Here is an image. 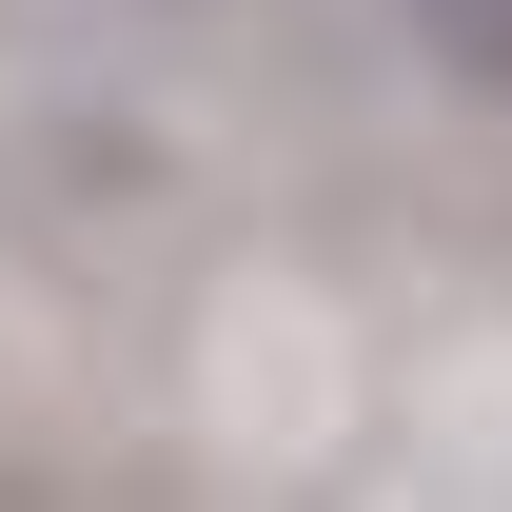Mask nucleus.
Instances as JSON below:
<instances>
[{"mask_svg":"<svg viewBox=\"0 0 512 512\" xmlns=\"http://www.w3.org/2000/svg\"><path fill=\"white\" fill-rule=\"evenodd\" d=\"M394 40H414L453 99H493V119H512V0H394Z\"/></svg>","mask_w":512,"mask_h":512,"instance_id":"1","label":"nucleus"}]
</instances>
